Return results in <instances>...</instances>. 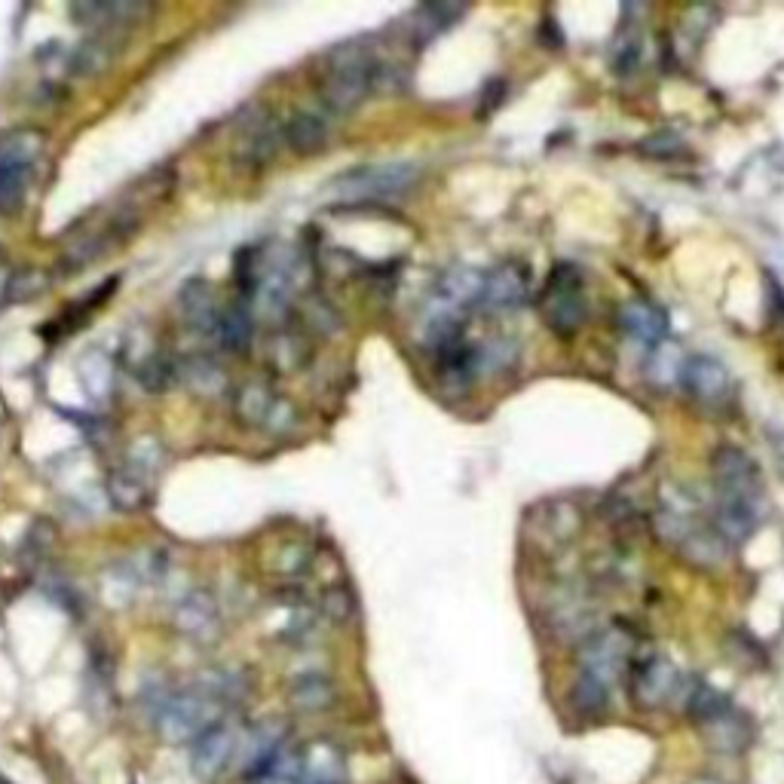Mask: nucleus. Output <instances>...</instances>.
Here are the masks:
<instances>
[{
	"label": "nucleus",
	"mask_w": 784,
	"mask_h": 784,
	"mask_svg": "<svg viewBox=\"0 0 784 784\" xmlns=\"http://www.w3.org/2000/svg\"><path fill=\"white\" fill-rule=\"evenodd\" d=\"M123 37L111 34V31H95L86 40H80L71 56H68V68L74 77H102L120 56Z\"/></svg>",
	"instance_id": "nucleus-17"
},
{
	"label": "nucleus",
	"mask_w": 784,
	"mask_h": 784,
	"mask_svg": "<svg viewBox=\"0 0 784 784\" xmlns=\"http://www.w3.org/2000/svg\"><path fill=\"white\" fill-rule=\"evenodd\" d=\"M714 475V524L729 543L748 539L766 515V484L757 463L742 448H717L711 457Z\"/></svg>",
	"instance_id": "nucleus-1"
},
{
	"label": "nucleus",
	"mask_w": 784,
	"mask_h": 784,
	"mask_svg": "<svg viewBox=\"0 0 784 784\" xmlns=\"http://www.w3.org/2000/svg\"><path fill=\"white\" fill-rule=\"evenodd\" d=\"M680 383L693 399L717 405L729 396V371L711 356H690L680 368Z\"/></svg>",
	"instance_id": "nucleus-16"
},
{
	"label": "nucleus",
	"mask_w": 784,
	"mask_h": 784,
	"mask_svg": "<svg viewBox=\"0 0 784 784\" xmlns=\"http://www.w3.org/2000/svg\"><path fill=\"white\" fill-rule=\"evenodd\" d=\"M331 135V120L319 111H294L285 120V144L294 154H319Z\"/></svg>",
	"instance_id": "nucleus-23"
},
{
	"label": "nucleus",
	"mask_w": 784,
	"mask_h": 784,
	"mask_svg": "<svg viewBox=\"0 0 784 784\" xmlns=\"http://www.w3.org/2000/svg\"><path fill=\"white\" fill-rule=\"evenodd\" d=\"M71 16L80 25H92L95 31L120 34L123 28H132L151 16V7L141 0H83V4L71 7Z\"/></svg>",
	"instance_id": "nucleus-13"
},
{
	"label": "nucleus",
	"mask_w": 784,
	"mask_h": 784,
	"mask_svg": "<svg viewBox=\"0 0 784 784\" xmlns=\"http://www.w3.org/2000/svg\"><path fill=\"white\" fill-rule=\"evenodd\" d=\"M267 359L276 371H301L310 359V347H307V337L301 331H279L270 337V347H267Z\"/></svg>",
	"instance_id": "nucleus-30"
},
{
	"label": "nucleus",
	"mask_w": 784,
	"mask_h": 784,
	"mask_svg": "<svg viewBox=\"0 0 784 784\" xmlns=\"http://www.w3.org/2000/svg\"><path fill=\"white\" fill-rule=\"evenodd\" d=\"M288 702H291L294 711L319 714V711L331 708V702H334V683L322 674H304L291 683Z\"/></svg>",
	"instance_id": "nucleus-29"
},
{
	"label": "nucleus",
	"mask_w": 784,
	"mask_h": 784,
	"mask_svg": "<svg viewBox=\"0 0 784 784\" xmlns=\"http://www.w3.org/2000/svg\"><path fill=\"white\" fill-rule=\"evenodd\" d=\"M650 144H659V147H653V151H644V154H650V157H671V154H677V147H668V144H680V141L671 138V135H656V138H650Z\"/></svg>",
	"instance_id": "nucleus-40"
},
{
	"label": "nucleus",
	"mask_w": 784,
	"mask_h": 784,
	"mask_svg": "<svg viewBox=\"0 0 784 784\" xmlns=\"http://www.w3.org/2000/svg\"><path fill=\"white\" fill-rule=\"evenodd\" d=\"M386 77V68L365 43H343L331 49L325 59V74L319 80V95L328 111L350 114L356 111L371 89Z\"/></svg>",
	"instance_id": "nucleus-3"
},
{
	"label": "nucleus",
	"mask_w": 784,
	"mask_h": 784,
	"mask_svg": "<svg viewBox=\"0 0 784 784\" xmlns=\"http://www.w3.org/2000/svg\"><path fill=\"white\" fill-rule=\"evenodd\" d=\"M184 386L193 392V396H203V399H218L230 389V377L227 371L209 359V356H190L181 368H178Z\"/></svg>",
	"instance_id": "nucleus-25"
},
{
	"label": "nucleus",
	"mask_w": 784,
	"mask_h": 784,
	"mask_svg": "<svg viewBox=\"0 0 784 784\" xmlns=\"http://www.w3.org/2000/svg\"><path fill=\"white\" fill-rule=\"evenodd\" d=\"M628 637L622 631H601L592 634L579 650L576 683H573V702L579 711L592 714L601 711L610 699V686L622 677L628 662Z\"/></svg>",
	"instance_id": "nucleus-4"
},
{
	"label": "nucleus",
	"mask_w": 784,
	"mask_h": 784,
	"mask_svg": "<svg viewBox=\"0 0 784 784\" xmlns=\"http://www.w3.org/2000/svg\"><path fill=\"white\" fill-rule=\"evenodd\" d=\"M680 671L665 656L644 659L631 671V702L644 711H659L680 696Z\"/></svg>",
	"instance_id": "nucleus-11"
},
{
	"label": "nucleus",
	"mask_w": 784,
	"mask_h": 784,
	"mask_svg": "<svg viewBox=\"0 0 784 784\" xmlns=\"http://www.w3.org/2000/svg\"><path fill=\"white\" fill-rule=\"evenodd\" d=\"M285 732L288 726L276 717L270 720H261L258 726L245 729L242 739H239V751H236V760H239V769L245 778L258 775L282 748H285Z\"/></svg>",
	"instance_id": "nucleus-14"
},
{
	"label": "nucleus",
	"mask_w": 784,
	"mask_h": 784,
	"mask_svg": "<svg viewBox=\"0 0 784 784\" xmlns=\"http://www.w3.org/2000/svg\"><path fill=\"white\" fill-rule=\"evenodd\" d=\"M702 515H705V509L690 490L668 487L659 494V509L653 515V524H656L659 539L674 546L690 564L714 567L726 558L729 539L720 533L717 524L705 521Z\"/></svg>",
	"instance_id": "nucleus-2"
},
{
	"label": "nucleus",
	"mask_w": 784,
	"mask_h": 784,
	"mask_svg": "<svg viewBox=\"0 0 784 784\" xmlns=\"http://www.w3.org/2000/svg\"><path fill=\"white\" fill-rule=\"evenodd\" d=\"M28 172L31 169H16V166L0 163V215H16L22 209Z\"/></svg>",
	"instance_id": "nucleus-34"
},
{
	"label": "nucleus",
	"mask_w": 784,
	"mask_h": 784,
	"mask_svg": "<svg viewBox=\"0 0 784 784\" xmlns=\"http://www.w3.org/2000/svg\"><path fill=\"white\" fill-rule=\"evenodd\" d=\"M484 291V273L469 270V267H454L438 279L435 294H432V313H451L460 316L469 307L481 304Z\"/></svg>",
	"instance_id": "nucleus-15"
},
{
	"label": "nucleus",
	"mask_w": 784,
	"mask_h": 784,
	"mask_svg": "<svg viewBox=\"0 0 784 784\" xmlns=\"http://www.w3.org/2000/svg\"><path fill=\"white\" fill-rule=\"evenodd\" d=\"M108 500L114 509L120 512H141L151 500V490H147V478H141L138 472H132L129 466L126 469H114L108 475Z\"/></svg>",
	"instance_id": "nucleus-28"
},
{
	"label": "nucleus",
	"mask_w": 784,
	"mask_h": 784,
	"mask_svg": "<svg viewBox=\"0 0 784 784\" xmlns=\"http://www.w3.org/2000/svg\"><path fill=\"white\" fill-rule=\"evenodd\" d=\"M304 754V784H350L347 772V757L331 742V739H316Z\"/></svg>",
	"instance_id": "nucleus-20"
},
{
	"label": "nucleus",
	"mask_w": 784,
	"mask_h": 784,
	"mask_svg": "<svg viewBox=\"0 0 784 784\" xmlns=\"http://www.w3.org/2000/svg\"><path fill=\"white\" fill-rule=\"evenodd\" d=\"M166 463V451L160 445V438H151V435H144L138 438L135 445L129 448V469L138 472L141 478L147 475H154L157 469H163Z\"/></svg>",
	"instance_id": "nucleus-35"
},
{
	"label": "nucleus",
	"mask_w": 784,
	"mask_h": 784,
	"mask_svg": "<svg viewBox=\"0 0 784 784\" xmlns=\"http://www.w3.org/2000/svg\"><path fill=\"white\" fill-rule=\"evenodd\" d=\"M276 405H279V396L267 380L242 383L233 396V414L242 426H267Z\"/></svg>",
	"instance_id": "nucleus-22"
},
{
	"label": "nucleus",
	"mask_w": 784,
	"mask_h": 784,
	"mask_svg": "<svg viewBox=\"0 0 784 784\" xmlns=\"http://www.w3.org/2000/svg\"><path fill=\"white\" fill-rule=\"evenodd\" d=\"M80 383H83V389L89 392L95 402L108 399V392L114 389L111 359H108L105 353H98V350L86 353V356L80 359Z\"/></svg>",
	"instance_id": "nucleus-32"
},
{
	"label": "nucleus",
	"mask_w": 784,
	"mask_h": 784,
	"mask_svg": "<svg viewBox=\"0 0 784 784\" xmlns=\"http://www.w3.org/2000/svg\"><path fill=\"white\" fill-rule=\"evenodd\" d=\"M420 172L411 163H380L350 169L331 181V193L347 203H368V200H392L417 184Z\"/></svg>",
	"instance_id": "nucleus-9"
},
{
	"label": "nucleus",
	"mask_w": 784,
	"mask_h": 784,
	"mask_svg": "<svg viewBox=\"0 0 784 784\" xmlns=\"http://www.w3.org/2000/svg\"><path fill=\"white\" fill-rule=\"evenodd\" d=\"M221 720H224V705L212 699L206 690H200L196 683L172 693L157 711V726L163 732V739L169 742H196L206 729H212Z\"/></svg>",
	"instance_id": "nucleus-7"
},
{
	"label": "nucleus",
	"mask_w": 784,
	"mask_h": 784,
	"mask_svg": "<svg viewBox=\"0 0 784 784\" xmlns=\"http://www.w3.org/2000/svg\"><path fill=\"white\" fill-rule=\"evenodd\" d=\"M282 564H279V570L282 573H301L304 567H307V561H310V555L304 552V546H298V543H288L285 549H282V558H279Z\"/></svg>",
	"instance_id": "nucleus-39"
},
{
	"label": "nucleus",
	"mask_w": 784,
	"mask_h": 784,
	"mask_svg": "<svg viewBox=\"0 0 784 784\" xmlns=\"http://www.w3.org/2000/svg\"><path fill=\"white\" fill-rule=\"evenodd\" d=\"M46 147V132L34 126L10 129L0 135V163L16 166V169H31V163L43 154Z\"/></svg>",
	"instance_id": "nucleus-27"
},
{
	"label": "nucleus",
	"mask_w": 784,
	"mask_h": 784,
	"mask_svg": "<svg viewBox=\"0 0 784 784\" xmlns=\"http://www.w3.org/2000/svg\"><path fill=\"white\" fill-rule=\"evenodd\" d=\"M239 739H242V732L227 720L206 729L200 739L193 742V760H190L193 772L200 778H218L236 760Z\"/></svg>",
	"instance_id": "nucleus-12"
},
{
	"label": "nucleus",
	"mask_w": 784,
	"mask_h": 784,
	"mask_svg": "<svg viewBox=\"0 0 784 784\" xmlns=\"http://www.w3.org/2000/svg\"><path fill=\"white\" fill-rule=\"evenodd\" d=\"M539 310H543L546 325L558 337H570L582 328L588 316V304H585V279L579 267L558 264L549 273L543 294H539Z\"/></svg>",
	"instance_id": "nucleus-8"
},
{
	"label": "nucleus",
	"mask_w": 784,
	"mask_h": 784,
	"mask_svg": "<svg viewBox=\"0 0 784 784\" xmlns=\"http://www.w3.org/2000/svg\"><path fill=\"white\" fill-rule=\"evenodd\" d=\"M178 310H181L184 322L193 325L196 331L215 334L218 319H221V310L215 307L212 285H209V282H203V279H190V282H184L181 291H178Z\"/></svg>",
	"instance_id": "nucleus-21"
},
{
	"label": "nucleus",
	"mask_w": 784,
	"mask_h": 784,
	"mask_svg": "<svg viewBox=\"0 0 784 784\" xmlns=\"http://www.w3.org/2000/svg\"><path fill=\"white\" fill-rule=\"evenodd\" d=\"M135 377L147 392H166L169 383L175 380V365L163 353L151 350L135 362Z\"/></svg>",
	"instance_id": "nucleus-33"
},
{
	"label": "nucleus",
	"mask_w": 784,
	"mask_h": 784,
	"mask_svg": "<svg viewBox=\"0 0 784 784\" xmlns=\"http://www.w3.org/2000/svg\"><path fill=\"white\" fill-rule=\"evenodd\" d=\"M141 218H144V209L138 203H123L105 221L89 224L86 230H80L59 255V273H65V276L80 273L89 264H95L102 255L114 252L117 245H123L141 227Z\"/></svg>",
	"instance_id": "nucleus-6"
},
{
	"label": "nucleus",
	"mask_w": 784,
	"mask_h": 784,
	"mask_svg": "<svg viewBox=\"0 0 784 784\" xmlns=\"http://www.w3.org/2000/svg\"><path fill=\"white\" fill-rule=\"evenodd\" d=\"M322 613L325 619L337 622V625H347L353 616H356V598L347 585H331L325 588V595H322Z\"/></svg>",
	"instance_id": "nucleus-37"
},
{
	"label": "nucleus",
	"mask_w": 784,
	"mask_h": 784,
	"mask_svg": "<svg viewBox=\"0 0 784 784\" xmlns=\"http://www.w3.org/2000/svg\"><path fill=\"white\" fill-rule=\"evenodd\" d=\"M530 294V276L518 264H503L497 270L484 273V291H481V307L487 310H512L521 307Z\"/></svg>",
	"instance_id": "nucleus-18"
},
{
	"label": "nucleus",
	"mask_w": 784,
	"mask_h": 784,
	"mask_svg": "<svg viewBox=\"0 0 784 784\" xmlns=\"http://www.w3.org/2000/svg\"><path fill=\"white\" fill-rule=\"evenodd\" d=\"M622 328L634 337L647 343V347H659L668 334V316L650 301H628L619 313Z\"/></svg>",
	"instance_id": "nucleus-24"
},
{
	"label": "nucleus",
	"mask_w": 784,
	"mask_h": 784,
	"mask_svg": "<svg viewBox=\"0 0 784 784\" xmlns=\"http://www.w3.org/2000/svg\"><path fill=\"white\" fill-rule=\"evenodd\" d=\"M686 708H690V717L696 720L699 732L705 735V742L714 751H745L751 745L754 726L751 720L735 708L723 693L711 690V686H693L690 699H686Z\"/></svg>",
	"instance_id": "nucleus-5"
},
{
	"label": "nucleus",
	"mask_w": 784,
	"mask_h": 784,
	"mask_svg": "<svg viewBox=\"0 0 784 784\" xmlns=\"http://www.w3.org/2000/svg\"><path fill=\"white\" fill-rule=\"evenodd\" d=\"M49 288V276L43 270H19L10 276L7 282V301L13 304H25V301H34L40 294Z\"/></svg>",
	"instance_id": "nucleus-36"
},
{
	"label": "nucleus",
	"mask_w": 784,
	"mask_h": 784,
	"mask_svg": "<svg viewBox=\"0 0 784 784\" xmlns=\"http://www.w3.org/2000/svg\"><path fill=\"white\" fill-rule=\"evenodd\" d=\"M53 539H56V527L49 524V521H37V524L28 530V536H25V555L31 558V564H37V561L46 558V552L53 549Z\"/></svg>",
	"instance_id": "nucleus-38"
},
{
	"label": "nucleus",
	"mask_w": 784,
	"mask_h": 784,
	"mask_svg": "<svg viewBox=\"0 0 784 784\" xmlns=\"http://www.w3.org/2000/svg\"><path fill=\"white\" fill-rule=\"evenodd\" d=\"M460 16H463V7H457V4H426L408 16L405 31L414 46H423V43L435 40L441 31H448Z\"/></svg>",
	"instance_id": "nucleus-26"
},
{
	"label": "nucleus",
	"mask_w": 784,
	"mask_h": 784,
	"mask_svg": "<svg viewBox=\"0 0 784 784\" xmlns=\"http://www.w3.org/2000/svg\"><path fill=\"white\" fill-rule=\"evenodd\" d=\"M282 141H285V123H279L264 108H258L239 120L236 141H233V163L249 172H261L267 163L279 157Z\"/></svg>",
	"instance_id": "nucleus-10"
},
{
	"label": "nucleus",
	"mask_w": 784,
	"mask_h": 784,
	"mask_svg": "<svg viewBox=\"0 0 784 784\" xmlns=\"http://www.w3.org/2000/svg\"><path fill=\"white\" fill-rule=\"evenodd\" d=\"M252 310L245 307H230V310H221V319H218V328H215V337L221 340V347L230 350V353H245L252 343Z\"/></svg>",
	"instance_id": "nucleus-31"
},
{
	"label": "nucleus",
	"mask_w": 784,
	"mask_h": 784,
	"mask_svg": "<svg viewBox=\"0 0 784 784\" xmlns=\"http://www.w3.org/2000/svg\"><path fill=\"white\" fill-rule=\"evenodd\" d=\"M175 628L193 641H212L221 631V613L212 595L206 592H190L178 601L175 607Z\"/></svg>",
	"instance_id": "nucleus-19"
}]
</instances>
